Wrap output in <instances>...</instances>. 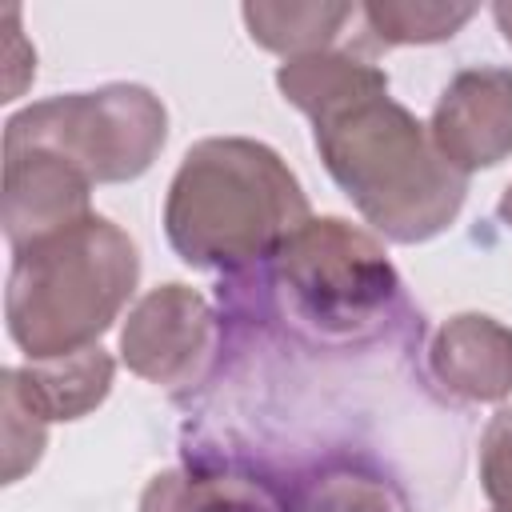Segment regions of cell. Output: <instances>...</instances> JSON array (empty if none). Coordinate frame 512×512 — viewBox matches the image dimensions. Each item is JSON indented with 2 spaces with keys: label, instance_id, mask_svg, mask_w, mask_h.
Here are the masks:
<instances>
[{
  "label": "cell",
  "instance_id": "1",
  "mask_svg": "<svg viewBox=\"0 0 512 512\" xmlns=\"http://www.w3.org/2000/svg\"><path fill=\"white\" fill-rule=\"evenodd\" d=\"M276 88L312 120L328 176L392 244L440 236L468 192L428 128L388 96V76L348 52H312L276 68Z\"/></svg>",
  "mask_w": 512,
  "mask_h": 512
},
{
  "label": "cell",
  "instance_id": "2",
  "mask_svg": "<svg viewBox=\"0 0 512 512\" xmlns=\"http://www.w3.org/2000/svg\"><path fill=\"white\" fill-rule=\"evenodd\" d=\"M308 220V196L288 164L244 136L192 144L164 200V232L176 256L216 272L268 264Z\"/></svg>",
  "mask_w": 512,
  "mask_h": 512
},
{
  "label": "cell",
  "instance_id": "12",
  "mask_svg": "<svg viewBox=\"0 0 512 512\" xmlns=\"http://www.w3.org/2000/svg\"><path fill=\"white\" fill-rule=\"evenodd\" d=\"M240 16L248 24V36L260 48L296 60V56L324 52L340 36V28L356 16V8L352 4H244Z\"/></svg>",
  "mask_w": 512,
  "mask_h": 512
},
{
  "label": "cell",
  "instance_id": "4",
  "mask_svg": "<svg viewBox=\"0 0 512 512\" xmlns=\"http://www.w3.org/2000/svg\"><path fill=\"white\" fill-rule=\"evenodd\" d=\"M268 284L284 320L316 344H368L408 316L384 248L340 216L296 228L268 260Z\"/></svg>",
  "mask_w": 512,
  "mask_h": 512
},
{
  "label": "cell",
  "instance_id": "7",
  "mask_svg": "<svg viewBox=\"0 0 512 512\" xmlns=\"http://www.w3.org/2000/svg\"><path fill=\"white\" fill-rule=\"evenodd\" d=\"M428 136L436 152L460 172L496 168L512 156V72L508 68H464L440 92Z\"/></svg>",
  "mask_w": 512,
  "mask_h": 512
},
{
  "label": "cell",
  "instance_id": "13",
  "mask_svg": "<svg viewBox=\"0 0 512 512\" xmlns=\"http://www.w3.org/2000/svg\"><path fill=\"white\" fill-rule=\"evenodd\" d=\"M368 32L380 44H436L452 40L472 16V4H400V0H376L360 8Z\"/></svg>",
  "mask_w": 512,
  "mask_h": 512
},
{
  "label": "cell",
  "instance_id": "6",
  "mask_svg": "<svg viewBox=\"0 0 512 512\" xmlns=\"http://www.w3.org/2000/svg\"><path fill=\"white\" fill-rule=\"evenodd\" d=\"M216 344V312L188 284H160L144 292L120 328V356L128 372L172 392L204 380Z\"/></svg>",
  "mask_w": 512,
  "mask_h": 512
},
{
  "label": "cell",
  "instance_id": "8",
  "mask_svg": "<svg viewBox=\"0 0 512 512\" xmlns=\"http://www.w3.org/2000/svg\"><path fill=\"white\" fill-rule=\"evenodd\" d=\"M88 192L92 184L60 156L4 148V236L12 252L88 220Z\"/></svg>",
  "mask_w": 512,
  "mask_h": 512
},
{
  "label": "cell",
  "instance_id": "11",
  "mask_svg": "<svg viewBox=\"0 0 512 512\" xmlns=\"http://www.w3.org/2000/svg\"><path fill=\"white\" fill-rule=\"evenodd\" d=\"M140 512H280V504L248 476L216 468H168L148 480Z\"/></svg>",
  "mask_w": 512,
  "mask_h": 512
},
{
  "label": "cell",
  "instance_id": "16",
  "mask_svg": "<svg viewBox=\"0 0 512 512\" xmlns=\"http://www.w3.org/2000/svg\"><path fill=\"white\" fill-rule=\"evenodd\" d=\"M300 512H392L384 488L376 480H364V476H352V472H340V476H328L320 480Z\"/></svg>",
  "mask_w": 512,
  "mask_h": 512
},
{
  "label": "cell",
  "instance_id": "18",
  "mask_svg": "<svg viewBox=\"0 0 512 512\" xmlns=\"http://www.w3.org/2000/svg\"><path fill=\"white\" fill-rule=\"evenodd\" d=\"M500 220L512 228V184L504 188V196H500Z\"/></svg>",
  "mask_w": 512,
  "mask_h": 512
},
{
  "label": "cell",
  "instance_id": "3",
  "mask_svg": "<svg viewBox=\"0 0 512 512\" xmlns=\"http://www.w3.org/2000/svg\"><path fill=\"white\" fill-rule=\"evenodd\" d=\"M136 276L132 236L92 212L64 232L16 248L4 292L8 336L32 364L96 348L100 332L128 304Z\"/></svg>",
  "mask_w": 512,
  "mask_h": 512
},
{
  "label": "cell",
  "instance_id": "10",
  "mask_svg": "<svg viewBox=\"0 0 512 512\" xmlns=\"http://www.w3.org/2000/svg\"><path fill=\"white\" fill-rule=\"evenodd\" d=\"M112 356L96 344L72 356H56V360H36L28 368H12L16 384L24 388V396L40 408V416L52 420H76L84 412H92L108 388H112Z\"/></svg>",
  "mask_w": 512,
  "mask_h": 512
},
{
  "label": "cell",
  "instance_id": "9",
  "mask_svg": "<svg viewBox=\"0 0 512 512\" xmlns=\"http://www.w3.org/2000/svg\"><path fill=\"white\" fill-rule=\"evenodd\" d=\"M428 368L448 396L496 404L512 392V328L484 312H460L432 336Z\"/></svg>",
  "mask_w": 512,
  "mask_h": 512
},
{
  "label": "cell",
  "instance_id": "5",
  "mask_svg": "<svg viewBox=\"0 0 512 512\" xmlns=\"http://www.w3.org/2000/svg\"><path fill=\"white\" fill-rule=\"evenodd\" d=\"M168 136L164 104L140 84L68 92L16 112L4 148H36L72 164L88 184L136 180L152 168Z\"/></svg>",
  "mask_w": 512,
  "mask_h": 512
},
{
  "label": "cell",
  "instance_id": "15",
  "mask_svg": "<svg viewBox=\"0 0 512 512\" xmlns=\"http://www.w3.org/2000/svg\"><path fill=\"white\" fill-rule=\"evenodd\" d=\"M480 484L496 512H512V408H500L480 436Z\"/></svg>",
  "mask_w": 512,
  "mask_h": 512
},
{
  "label": "cell",
  "instance_id": "14",
  "mask_svg": "<svg viewBox=\"0 0 512 512\" xmlns=\"http://www.w3.org/2000/svg\"><path fill=\"white\" fill-rule=\"evenodd\" d=\"M0 404H4V480L16 484L40 460L44 440H48V420L24 396L12 368H4L0 376Z\"/></svg>",
  "mask_w": 512,
  "mask_h": 512
},
{
  "label": "cell",
  "instance_id": "17",
  "mask_svg": "<svg viewBox=\"0 0 512 512\" xmlns=\"http://www.w3.org/2000/svg\"><path fill=\"white\" fill-rule=\"evenodd\" d=\"M492 16H496V28H500V36L512 44V0H500V4H492Z\"/></svg>",
  "mask_w": 512,
  "mask_h": 512
}]
</instances>
